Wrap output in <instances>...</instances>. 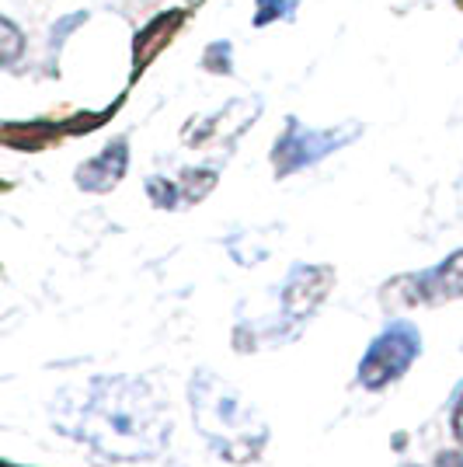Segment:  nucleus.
Masks as SVG:
<instances>
[{"label":"nucleus","instance_id":"nucleus-7","mask_svg":"<svg viewBox=\"0 0 463 467\" xmlns=\"http://www.w3.org/2000/svg\"><path fill=\"white\" fill-rule=\"evenodd\" d=\"M25 53V32L11 18L0 15V70L4 67H15Z\"/></svg>","mask_w":463,"mask_h":467},{"label":"nucleus","instance_id":"nucleus-8","mask_svg":"<svg viewBox=\"0 0 463 467\" xmlns=\"http://www.w3.org/2000/svg\"><path fill=\"white\" fill-rule=\"evenodd\" d=\"M296 4L293 0H258V15H254V25L262 28L265 21H275L279 15H286V11H293Z\"/></svg>","mask_w":463,"mask_h":467},{"label":"nucleus","instance_id":"nucleus-1","mask_svg":"<svg viewBox=\"0 0 463 467\" xmlns=\"http://www.w3.org/2000/svg\"><path fill=\"white\" fill-rule=\"evenodd\" d=\"M77 432L118 461H147L168 440V415L143 380H98Z\"/></svg>","mask_w":463,"mask_h":467},{"label":"nucleus","instance_id":"nucleus-4","mask_svg":"<svg viewBox=\"0 0 463 467\" xmlns=\"http://www.w3.org/2000/svg\"><path fill=\"white\" fill-rule=\"evenodd\" d=\"M355 130H331V133H310L304 126H293L286 137L279 140V147H275V168H279V175H290V171H300V168H307L314 161H321V157H328L331 150H338L342 143H348Z\"/></svg>","mask_w":463,"mask_h":467},{"label":"nucleus","instance_id":"nucleus-9","mask_svg":"<svg viewBox=\"0 0 463 467\" xmlns=\"http://www.w3.org/2000/svg\"><path fill=\"white\" fill-rule=\"evenodd\" d=\"M457 436H460V443H463V401H460V409H457Z\"/></svg>","mask_w":463,"mask_h":467},{"label":"nucleus","instance_id":"nucleus-3","mask_svg":"<svg viewBox=\"0 0 463 467\" xmlns=\"http://www.w3.org/2000/svg\"><path fill=\"white\" fill-rule=\"evenodd\" d=\"M415 356H418V331L407 321H397L369 346L366 359L359 363V380L366 388H384L415 363Z\"/></svg>","mask_w":463,"mask_h":467},{"label":"nucleus","instance_id":"nucleus-5","mask_svg":"<svg viewBox=\"0 0 463 467\" xmlns=\"http://www.w3.org/2000/svg\"><path fill=\"white\" fill-rule=\"evenodd\" d=\"M126 164H129V147H126V140H116L87 164H80L77 185L87 192H108L112 185H118V178L126 175Z\"/></svg>","mask_w":463,"mask_h":467},{"label":"nucleus","instance_id":"nucleus-2","mask_svg":"<svg viewBox=\"0 0 463 467\" xmlns=\"http://www.w3.org/2000/svg\"><path fill=\"white\" fill-rule=\"evenodd\" d=\"M192 409L202 436L220 450L227 461H248L265 443V426L254 419L248 401L216 380L210 373H199L192 384Z\"/></svg>","mask_w":463,"mask_h":467},{"label":"nucleus","instance_id":"nucleus-6","mask_svg":"<svg viewBox=\"0 0 463 467\" xmlns=\"http://www.w3.org/2000/svg\"><path fill=\"white\" fill-rule=\"evenodd\" d=\"M415 286H422L418 296H425V300H436V296H460L463 293V252H457L449 262H443L439 269L418 275Z\"/></svg>","mask_w":463,"mask_h":467}]
</instances>
